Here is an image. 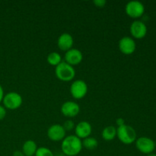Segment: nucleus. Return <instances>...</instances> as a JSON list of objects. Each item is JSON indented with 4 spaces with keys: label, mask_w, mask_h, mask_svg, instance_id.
I'll return each mask as SVG.
<instances>
[{
    "label": "nucleus",
    "mask_w": 156,
    "mask_h": 156,
    "mask_svg": "<svg viewBox=\"0 0 156 156\" xmlns=\"http://www.w3.org/2000/svg\"><path fill=\"white\" fill-rule=\"evenodd\" d=\"M12 156H25V155H24L22 151L16 150L13 152V155H12Z\"/></svg>",
    "instance_id": "nucleus-25"
},
{
    "label": "nucleus",
    "mask_w": 156,
    "mask_h": 156,
    "mask_svg": "<svg viewBox=\"0 0 156 156\" xmlns=\"http://www.w3.org/2000/svg\"><path fill=\"white\" fill-rule=\"evenodd\" d=\"M93 2L98 7H104L106 5L107 1L106 0H94Z\"/></svg>",
    "instance_id": "nucleus-21"
},
{
    "label": "nucleus",
    "mask_w": 156,
    "mask_h": 156,
    "mask_svg": "<svg viewBox=\"0 0 156 156\" xmlns=\"http://www.w3.org/2000/svg\"><path fill=\"white\" fill-rule=\"evenodd\" d=\"M62 126H63V128L65 129V130L66 131V130H72L73 129H74L76 126H75L74 122H73V120H66V121L64 122Z\"/></svg>",
    "instance_id": "nucleus-20"
},
{
    "label": "nucleus",
    "mask_w": 156,
    "mask_h": 156,
    "mask_svg": "<svg viewBox=\"0 0 156 156\" xmlns=\"http://www.w3.org/2000/svg\"><path fill=\"white\" fill-rule=\"evenodd\" d=\"M64 59H65V62L70 65H77L82 62L83 59V55L81 50L76 48H71L66 52Z\"/></svg>",
    "instance_id": "nucleus-12"
},
{
    "label": "nucleus",
    "mask_w": 156,
    "mask_h": 156,
    "mask_svg": "<svg viewBox=\"0 0 156 156\" xmlns=\"http://www.w3.org/2000/svg\"><path fill=\"white\" fill-rule=\"evenodd\" d=\"M147 156H156V155H155V154H152V153H151V154H149V155H148Z\"/></svg>",
    "instance_id": "nucleus-26"
},
{
    "label": "nucleus",
    "mask_w": 156,
    "mask_h": 156,
    "mask_svg": "<svg viewBox=\"0 0 156 156\" xmlns=\"http://www.w3.org/2000/svg\"><path fill=\"white\" fill-rule=\"evenodd\" d=\"M81 139L76 135H69L62 140L61 149L62 153L66 156H76L79 155L82 149Z\"/></svg>",
    "instance_id": "nucleus-1"
},
{
    "label": "nucleus",
    "mask_w": 156,
    "mask_h": 156,
    "mask_svg": "<svg viewBox=\"0 0 156 156\" xmlns=\"http://www.w3.org/2000/svg\"><path fill=\"white\" fill-rule=\"evenodd\" d=\"M2 101L5 108L10 110H15L21 106L23 99L21 94L18 93L15 91H10L4 95Z\"/></svg>",
    "instance_id": "nucleus-4"
},
{
    "label": "nucleus",
    "mask_w": 156,
    "mask_h": 156,
    "mask_svg": "<svg viewBox=\"0 0 156 156\" xmlns=\"http://www.w3.org/2000/svg\"><path fill=\"white\" fill-rule=\"evenodd\" d=\"M35 156H54L53 152L47 147L37 148Z\"/></svg>",
    "instance_id": "nucleus-19"
},
{
    "label": "nucleus",
    "mask_w": 156,
    "mask_h": 156,
    "mask_svg": "<svg viewBox=\"0 0 156 156\" xmlns=\"http://www.w3.org/2000/svg\"><path fill=\"white\" fill-rule=\"evenodd\" d=\"M88 92V85L82 79L75 80L70 86V93L73 98L81 99L85 97Z\"/></svg>",
    "instance_id": "nucleus-5"
},
{
    "label": "nucleus",
    "mask_w": 156,
    "mask_h": 156,
    "mask_svg": "<svg viewBox=\"0 0 156 156\" xmlns=\"http://www.w3.org/2000/svg\"><path fill=\"white\" fill-rule=\"evenodd\" d=\"M6 116V109L4 106L0 105V120H3Z\"/></svg>",
    "instance_id": "nucleus-22"
},
{
    "label": "nucleus",
    "mask_w": 156,
    "mask_h": 156,
    "mask_svg": "<svg viewBox=\"0 0 156 156\" xmlns=\"http://www.w3.org/2000/svg\"><path fill=\"white\" fill-rule=\"evenodd\" d=\"M91 131L92 127L88 121H80L75 126V133L79 139H85L90 136Z\"/></svg>",
    "instance_id": "nucleus-13"
},
{
    "label": "nucleus",
    "mask_w": 156,
    "mask_h": 156,
    "mask_svg": "<svg viewBox=\"0 0 156 156\" xmlns=\"http://www.w3.org/2000/svg\"><path fill=\"white\" fill-rule=\"evenodd\" d=\"M136 146L139 151L144 154H151L155 148V143L148 137H140L136 141Z\"/></svg>",
    "instance_id": "nucleus-7"
},
{
    "label": "nucleus",
    "mask_w": 156,
    "mask_h": 156,
    "mask_svg": "<svg viewBox=\"0 0 156 156\" xmlns=\"http://www.w3.org/2000/svg\"><path fill=\"white\" fill-rule=\"evenodd\" d=\"M102 138L106 141H111L117 136V128L114 126H108L104 128L101 133Z\"/></svg>",
    "instance_id": "nucleus-16"
},
{
    "label": "nucleus",
    "mask_w": 156,
    "mask_h": 156,
    "mask_svg": "<svg viewBox=\"0 0 156 156\" xmlns=\"http://www.w3.org/2000/svg\"><path fill=\"white\" fill-rule=\"evenodd\" d=\"M117 136L124 144H131L136 140V133L133 127L124 124L117 128Z\"/></svg>",
    "instance_id": "nucleus-3"
},
{
    "label": "nucleus",
    "mask_w": 156,
    "mask_h": 156,
    "mask_svg": "<svg viewBox=\"0 0 156 156\" xmlns=\"http://www.w3.org/2000/svg\"><path fill=\"white\" fill-rule=\"evenodd\" d=\"M82 146L85 147V149H89V150H93V149H95L98 146V140L95 138L91 136H88L87 138L83 139V140L82 141Z\"/></svg>",
    "instance_id": "nucleus-17"
},
{
    "label": "nucleus",
    "mask_w": 156,
    "mask_h": 156,
    "mask_svg": "<svg viewBox=\"0 0 156 156\" xmlns=\"http://www.w3.org/2000/svg\"><path fill=\"white\" fill-rule=\"evenodd\" d=\"M73 37L70 34L62 33L60 36L58 37L57 45L60 50L67 51L73 48Z\"/></svg>",
    "instance_id": "nucleus-14"
},
{
    "label": "nucleus",
    "mask_w": 156,
    "mask_h": 156,
    "mask_svg": "<svg viewBox=\"0 0 156 156\" xmlns=\"http://www.w3.org/2000/svg\"><path fill=\"white\" fill-rule=\"evenodd\" d=\"M116 123H117V126H121L125 124V120H123V118H121V117H119V118H117V120H116Z\"/></svg>",
    "instance_id": "nucleus-23"
},
{
    "label": "nucleus",
    "mask_w": 156,
    "mask_h": 156,
    "mask_svg": "<svg viewBox=\"0 0 156 156\" xmlns=\"http://www.w3.org/2000/svg\"><path fill=\"white\" fill-rule=\"evenodd\" d=\"M80 111V107L76 102L68 101L64 102L61 106V112L66 117H74Z\"/></svg>",
    "instance_id": "nucleus-11"
},
{
    "label": "nucleus",
    "mask_w": 156,
    "mask_h": 156,
    "mask_svg": "<svg viewBox=\"0 0 156 156\" xmlns=\"http://www.w3.org/2000/svg\"><path fill=\"white\" fill-rule=\"evenodd\" d=\"M47 60L50 65L56 66L62 62V57L57 52H51L47 55Z\"/></svg>",
    "instance_id": "nucleus-18"
},
{
    "label": "nucleus",
    "mask_w": 156,
    "mask_h": 156,
    "mask_svg": "<svg viewBox=\"0 0 156 156\" xmlns=\"http://www.w3.org/2000/svg\"><path fill=\"white\" fill-rule=\"evenodd\" d=\"M37 149L36 143L34 140H29L24 143L22 146V152L25 156H33Z\"/></svg>",
    "instance_id": "nucleus-15"
},
{
    "label": "nucleus",
    "mask_w": 156,
    "mask_h": 156,
    "mask_svg": "<svg viewBox=\"0 0 156 156\" xmlns=\"http://www.w3.org/2000/svg\"><path fill=\"white\" fill-rule=\"evenodd\" d=\"M125 11L129 16L132 18H139L144 13L145 7L141 2L132 0L126 5Z\"/></svg>",
    "instance_id": "nucleus-6"
},
{
    "label": "nucleus",
    "mask_w": 156,
    "mask_h": 156,
    "mask_svg": "<svg viewBox=\"0 0 156 156\" xmlns=\"http://www.w3.org/2000/svg\"><path fill=\"white\" fill-rule=\"evenodd\" d=\"M47 136L52 141L58 142L62 140L66 137V130L62 125H51L47 129Z\"/></svg>",
    "instance_id": "nucleus-8"
},
{
    "label": "nucleus",
    "mask_w": 156,
    "mask_h": 156,
    "mask_svg": "<svg viewBox=\"0 0 156 156\" xmlns=\"http://www.w3.org/2000/svg\"><path fill=\"white\" fill-rule=\"evenodd\" d=\"M3 98H4V90H3L2 86L0 85V103L2 101Z\"/></svg>",
    "instance_id": "nucleus-24"
},
{
    "label": "nucleus",
    "mask_w": 156,
    "mask_h": 156,
    "mask_svg": "<svg viewBox=\"0 0 156 156\" xmlns=\"http://www.w3.org/2000/svg\"><path fill=\"white\" fill-rule=\"evenodd\" d=\"M118 47L120 51L124 54H131L136 50V42L132 37L124 36L119 41Z\"/></svg>",
    "instance_id": "nucleus-9"
},
{
    "label": "nucleus",
    "mask_w": 156,
    "mask_h": 156,
    "mask_svg": "<svg viewBox=\"0 0 156 156\" xmlns=\"http://www.w3.org/2000/svg\"><path fill=\"white\" fill-rule=\"evenodd\" d=\"M129 30L133 37L137 39H141L146 36L147 33V27L143 21L136 20L130 24Z\"/></svg>",
    "instance_id": "nucleus-10"
},
{
    "label": "nucleus",
    "mask_w": 156,
    "mask_h": 156,
    "mask_svg": "<svg viewBox=\"0 0 156 156\" xmlns=\"http://www.w3.org/2000/svg\"><path fill=\"white\" fill-rule=\"evenodd\" d=\"M56 76L59 80L63 82H69L74 79L76 76V70L74 67L65 61H62L55 69Z\"/></svg>",
    "instance_id": "nucleus-2"
}]
</instances>
